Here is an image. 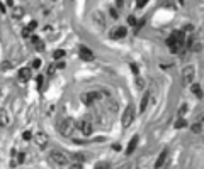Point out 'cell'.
<instances>
[{
    "mask_svg": "<svg viewBox=\"0 0 204 169\" xmlns=\"http://www.w3.org/2000/svg\"><path fill=\"white\" fill-rule=\"evenodd\" d=\"M75 127H77V122H75L72 117L63 118V120L60 122V132H61V135H65V137L72 135V134H73V130H75Z\"/></svg>",
    "mask_w": 204,
    "mask_h": 169,
    "instance_id": "obj_1",
    "label": "cell"
},
{
    "mask_svg": "<svg viewBox=\"0 0 204 169\" xmlns=\"http://www.w3.org/2000/svg\"><path fill=\"white\" fill-rule=\"evenodd\" d=\"M133 120H135V108H133V105H128L126 110H124V113H122L121 125L124 127V129H128V127L133 123Z\"/></svg>",
    "mask_w": 204,
    "mask_h": 169,
    "instance_id": "obj_2",
    "label": "cell"
},
{
    "mask_svg": "<svg viewBox=\"0 0 204 169\" xmlns=\"http://www.w3.org/2000/svg\"><path fill=\"white\" fill-rule=\"evenodd\" d=\"M51 161L58 166H66L68 164V156L63 151H53L51 152Z\"/></svg>",
    "mask_w": 204,
    "mask_h": 169,
    "instance_id": "obj_3",
    "label": "cell"
},
{
    "mask_svg": "<svg viewBox=\"0 0 204 169\" xmlns=\"http://www.w3.org/2000/svg\"><path fill=\"white\" fill-rule=\"evenodd\" d=\"M194 75H196V69L194 66H186L182 71V84L184 86H189L194 80Z\"/></svg>",
    "mask_w": 204,
    "mask_h": 169,
    "instance_id": "obj_4",
    "label": "cell"
},
{
    "mask_svg": "<svg viewBox=\"0 0 204 169\" xmlns=\"http://www.w3.org/2000/svg\"><path fill=\"white\" fill-rule=\"evenodd\" d=\"M77 127L80 129V132H82L83 135H90L92 132H94V125H92V122L89 120V118H83V120H80V122L77 123Z\"/></svg>",
    "mask_w": 204,
    "mask_h": 169,
    "instance_id": "obj_5",
    "label": "cell"
},
{
    "mask_svg": "<svg viewBox=\"0 0 204 169\" xmlns=\"http://www.w3.org/2000/svg\"><path fill=\"white\" fill-rule=\"evenodd\" d=\"M99 97H100L99 91H87V93H82L80 100H82V103H85V105H92Z\"/></svg>",
    "mask_w": 204,
    "mask_h": 169,
    "instance_id": "obj_6",
    "label": "cell"
},
{
    "mask_svg": "<svg viewBox=\"0 0 204 169\" xmlns=\"http://www.w3.org/2000/svg\"><path fill=\"white\" fill-rule=\"evenodd\" d=\"M48 142H49V137L44 134V132H38V134L34 135V144L39 149H44L48 145Z\"/></svg>",
    "mask_w": 204,
    "mask_h": 169,
    "instance_id": "obj_7",
    "label": "cell"
},
{
    "mask_svg": "<svg viewBox=\"0 0 204 169\" xmlns=\"http://www.w3.org/2000/svg\"><path fill=\"white\" fill-rule=\"evenodd\" d=\"M128 34V29L126 27H122V25H119V27H116V29L111 32V37L112 39H121V37H126Z\"/></svg>",
    "mask_w": 204,
    "mask_h": 169,
    "instance_id": "obj_8",
    "label": "cell"
},
{
    "mask_svg": "<svg viewBox=\"0 0 204 169\" xmlns=\"http://www.w3.org/2000/svg\"><path fill=\"white\" fill-rule=\"evenodd\" d=\"M78 54H80V58H82L83 61H92V59H94V53L85 46L80 47V53H78Z\"/></svg>",
    "mask_w": 204,
    "mask_h": 169,
    "instance_id": "obj_9",
    "label": "cell"
},
{
    "mask_svg": "<svg viewBox=\"0 0 204 169\" xmlns=\"http://www.w3.org/2000/svg\"><path fill=\"white\" fill-rule=\"evenodd\" d=\"M136 145H138V135H135V137H131L129 144H128V149H126V154H128V156H131V154L135 152Z\"/></svg>",
    "mask_w": 204,
    "mask_h": 169,
    "instance_id": "obj_10",
    "label": "cell"
},
{
    "mask_svg": "<svg viewBox=\"0 0 204 169\" xmlns=\"http://www.w3.org/2000/svg\"><path fill=\"white\" fill-rule=\"evenodd\" d=\"M167 156H169V151H167V149L160 152V156H158V159H156V162H155V167H156V169H160L162 166H163V162H165Z\"/></svg>",
    "mask_w": 204,
    "mask_h": 169,
    "instance_id": "obj_11",
    "label": "cell"
},
{
    "mask_svg": "<svg viewBox=\"0 0 204 169\" xmlns=\"http://www.w3.org/2000/svg\"><path fill=\"white\" fill-rule=\"evenodd\" d=\"M94 21H95V24H99V27H104L105 25V19H104V15H102L100 10H95V12H94Z\"/></svg>",
    "mask_w": 204,
    "mask_h": 169,
    "instance_id": "obj_12",
    "label": "cell"
},
{
    "mask_svg": "<svg viewBox=\"0 0 204 169\" xmlns=\"http://www.w3.org/2000/svg\"><path fill=\"white\" fill-rule=\"evenodd\" d=\"M10 118H9V113L5 112V110H0V127H5L9 125Z\"/></svg>",
    "mask_w": 204,
    "mask_h": 169,
    "instance_id": "obj_13",
    "label": "cell"
},
{
    "mask_svg": "<svg viewBox=\"0 0 204 169\" xmlns=\"http://www.w3.org/2000/svg\"><path fill=\"white\" fill-rule=\"evenodd\" d=\"M19 78H21L22 81H27L31 78V69L29 68H22V69H19Z\"/></svg>",
    "mask_w": 204,
    "mask_h": 169,
    "instance_id": "obj_14",
    "label": "cell"
},
{
    "mask_svg": "<svg viewBox=\"0 0 204 169\" xmlns=\"http://www.w3.org/2000/svg\"><path fill=\"white\" fill-rule=\"evenodd\" d=\"M148 101H150V93H145L143 100H141V105H139V112H145V110H146Z\"/></svg>",
    "mask_w": 204,
    "mask_h": 169,
    "instance_id": "obj_15",
    "label": "cell"
},
{
    "mask_svg": "<svg viewBox=\"0 0 204 169\" xmlns=\"http://www.w3.org/2000/svg\"><path fill=\"white\" fill-rule=\"evenodd\" d=\"M191 132L192 134H201L202 132V123H197V122L191 123Z\"/></svg>",
    "mask_w": 204,
    "mask_h": 169,
    "instance_id": "obj_16",
    "label": "cell"
},
{
    "mask_svg": "<svg viewBox=\"0 0 204 169\" xmlns=\"http://www.w3.org/2000/svg\"><path fill=\"white\" fill-rule=\"evenodd\" d=\"M22 15H24V8H22V7H14V10H12V17H14V19H21Z\"/></svg>",
    "mask_w": 204,
    "mask_h": 169,
    "instance_id": "obj_17",
    "label": "cell"
},
{
    "mask_svg": "<svg viewBox=\"0 0 204 169\" xmlns=\"http://www.w3.org/2000/svg\"><path fill=\"white\" fill-rule=\"evenodd\" d=\"M192 93H194L197 98H202V88H201V84H192Z\"/></svg>",
    "mask_w": 204,
    "mask_h": 169,
    "instance_id": "obj_18",
    "label": "cell"
},
{
    "mask_svg": "<svg viewBox=\"0 0 204 169\" xmlns=\"http://www.w3.org/2000/svg\"><path fill=\"white\" fill-rule=\"evenodd\" d=\"M187 127V120L182 117H179L177 120H175V129H186Z\"/></svg>",
    "mask_w": 204,
    "mask_h": 169,
    "instance_id": "obj_19",
    "label": "cell"
},
{
    "mask_svg": "<svg viewBox=\"0 0 204 169\" xmlns=\"http://www.w3.org/2000/svg\"><path fill=\"white\" fill-rule=\"evenodd\" d=\"M117 105H119V103H117V101H109V103H107V108L111 110V112H112V113H116L117 110H119V107H117Z\"/></svg>",
    "mask_w": 204,
    "mask_h": 169,
    "instance_id": "obj_20",
    "label": "cell"
},
{
    "mask_svg": "<svg viewBox=\"0 0 204 169\" xmlns=\"http://www.w3.org/2000/svg\"><path fill=\"white\" fill-rule=\"evenodd\" d=\"M63 56H65V51L63 49H56L55 53H53V59H61Z\"/></svg>",
    "mask_w": 204,
    "mask_h": 169,
    "instance_id": "obj_21",
    "label": "cell"
},
{
    "mask_svg": "<svg viewBox=\"0 0 204 169\" xmlns=\"http://www.w3.org/2000/svg\"><path fill=\"white\" fill-rule=\"evenodd\" d=\"M135 83H136V88H139V90L145 88V80L141 78V76H136V81H135Z\"/></svg>",
    "mask_w": 204,
    "mask_h": 169,
    "instance_id": "obj_22",
    "label": "cell"
},
{
    "mask_svg": "<svg viewBox=\"0 0 204 169\" xmlns=\"http://www.w3.org/2000/svg\"><path fill=\"white\" fill-rule=\"evenodd\" d=\"M10 68H12V63H10V61H4V63L0 64V69H2V71H7Z\"/></svg>",
    "mask_w": 204,
    "mask_h": 169,
    "instance_id": "obj_23",
    "label": "cell"
},
{
    "mask_svg": "<svg viewBox=\"0 0 204 169\" xmlns=\"http://www.w3.org/2000/svg\"><path fill=\"white\" fill-rule=\"evenodd\" d=\"M22 37H32V30L31 29H27V27H24V29H22Z\"/></svg>",
    "mask_w": 204,
    "mask_h": 169,
    "instance_id": "obj_24",
    "label": "cell"
},
{
    "mask_svg": "<svg viewBox=\"0 0 204 169\" xmlns=\"http://www.w3.org/2000/svg\"><path fill=\"white\" fill-rule=\"evenodd\" d=\"M94 169H109V162H97Z\"/></svg>",
    "mask_w": 204,
    "mask_h": 169,
    "instance_id": "obj_25",
    "label": "cell"
},
{
    "mask_svg": "<svg viewBox=\"0 0 204 169\" xmlns=\"http://www.w3.org/2000/svg\"><path fill=\"white\" fill-rule=\"evenodd\" d=\"M192 30H194V25H192V24H186V25H184V29H182V32L186 34V32H192Z\"/></svg>",
    "mask_w": 204,
    "mask_h": 169,
    "instance_id": "obj_26",
    "label": "cell"
},
{
    "mask_svg": "<svg viewBox=\"0 0 204 169\" xmlns=\"http://www.w3.org/2000/svg\"><path fill=\"white\" fill-rule=\"evenodd\" d=\"M201 49H202V46H201L199 42H196V44H192V46H191V51H194V53H199Z\"/></svg>",
    "mask_w": 204,
    "mask_h": 169,
    "instance_id": "obj_27",
    "label": "cell"
},
{
    "mask_svg": "<svg viewBox=\"0 0 204 169\" xmlns=\"http://www.w3.org/2000/svg\"><path fill=\"white\" fill-rule=\"evenodd\" d=\"M55 73H56V66H55V64H49V66H48V75L53 76Z\"/></svg>",
    "mask_w": 204,
    "mask_h": 169,
    "instance_id": "obj_28",
    "label": "cell"
},
{
    "mask_svg": "<svg viewBox=\"0 0 204 169\" xmlns=\"http://www.w3.org/2000/svg\"><path fill=\"white\" fill-rule=\"evenodd\" d=\"M36 80H38V88L41 90V86H43V83H44V78L39 75V76H36Z\"/></svg>",
    "mask_w": 204,
    "mask_h": 169,
    "instance_id": "obj_29",
    "label": "cell"
},
{
    "mask_svg": "<svg viewBox=\"0 0 204 169\" xmlns=\"http://www.w3.org/2000/svg\"><path fill=\"white\" fill-rule=\"evenodd\" d=\"M129 66H131V71L135 73V75H138V71H139V68H138V64H136V63H131V64H129Z\"/></svg>",
    "mask_w": 204,
    "mask_h": 169,
    "instance_id": "obj_30",
    "label": "cell"
},
{
    "mask_svg": "<svg viewBox=\"0 0 204 169\" xmlns=\"http://www.w3.org/2000/svg\"><path fill=\"white\" fill-rule=\"evenodd\" d=\"M22 139H24V140H29V139H32V134H31L29 130H26L24 134H22Z\"/></svg>",
    "mask_w": 204,
    "mask_h": 169,
    "instance_id": "obj_31",
    "label": "cell"
},
{
    "mask_svg": "<svg viewBox=\"0 0 204 169\" xmlns=\"http://www.w3.org/2000/svg\"><path fill=\"white\" fill-rule=\"evenodd\" d=\"M68 169H82V162H73V164H70Z\"/></svg>",
    "mask_w": 204,
    "mask_h": 169,
    "instance_id": "obj_32",
    "label": "cell"
},
{
    "mask_svg": "<svg viewBox=\"0 0 204 169\" xmlns=\"http://www.w3.org/2000/svg\"><path fill=\"white\" fill-rule=\"evenodd\" d=\"M36 27H38V22H36V21H31L29 25H27V29H31V30H34Z\"/></svg>",
    "mask_w": 204,
    "mask_h": 169,
    "instance_id": "obj_33",
    "label": "cell"
},
{
    "mask_svg": "<svg viewBox=\"0 0 204 169\" xmlns=\"http://www.w3.org/2000/svg\"><path fill=\"white\" fill-rule=\"evenodd\" d=\"M128 24H129V25H136V19H135V15H129V17H128Z\"/></svg>",
    "mask_w": 204,
    "mask_h": 169,
    "instance_id": "obj_34",
    "label": "cell"
},
{
    "mask_svg": "<svg viewBox=\"0 0 204 169\" xmlns=\"http://www.w3.org/2000/svg\"><path fill=\"white\" fill-rule=\"evenodd\" d=\"M186 112H187V105H186V103H184V105L180 107V110H179V115H184V113H186Z\"/></svg>",
    "mask_w": 204,
    "mask_h": 169,
    "instance_id": "obj_35",
    "label": "cell"
},
{
    "mask_svg": "<svg viewBox=\"0 0 204 169\" xmlns=\"http://www.w3.org/2000/svg\"><path fill=\"white\" fill-rule=\"evenodd\" d=\"M39 66H41V61H39V59H34V61H32V68H34V69H38Z\"/></svg>",
    "mask_w": 204,
    "mask_h": 169,
    "instance_id": "obj_36",
    "label": "cell"
},
{
    "mask_svg": "<svg viewBox=\"0 0 204 169\" xmlns=\"http://www.w3.org/2000/svg\"><path fill=\"white\" fill-rule=\"evenodd\" d=\"M36 49H38V51H43V49H44V42L39 41L38 44H36Z\"/></svg>",
    "mask_w": 204,
    "mask_h": 169,
    "instance_id": "obj_37",
    "label": "cell"
},
{
    "mask_svg": "<svg viewBox=\"0 0 204 169\" xmlns=\"http://www.w3.org/2000/svg\"><path fill=\"white\" fill-rule=\"evenodd\" d=\"M145 5H146V0H139L138 4H136V7H138V8H141V7H145Z\"/></svg>",
    "mask_w": 204,
    "mask_h": 169,
    "instance_id": "obj_38",
    "label": "cell"
},
{
    "mask_svg": "<svg viewBox=\"0 0 204 169\" xmlns=\"http://www.w3.org/2000/svg\"><path fill=\"white\" fill-rule=\"evenodd\" d=\"M19 162H24V161H26V154H24V152H21V154H19Z\"/></svg>",
    "mask_w": 204,
    "mask_h": 169,
    "instance_id": "obj_39",
    "label": "cell"
},
{
    "mask_svg": "<svg viewBox=\"0 0 204 169\" xmlns=\"http://www.w3.org/2000/svg\"><path fill=\"white\" fill-rule=\"evenodd\" d=\"M202 120H204V113L197 115V118H196V122H197V123H202Z\"/></svg>",
    "mask_w": 204,
    "mask_h": 169,
    "instance_id": "obj_40",
    "label": "cell"
},
{
    "mask_svg": "<svg viewBox=\"0 0 204 169\" xmlns=\"http://www.w3.org/2000/svg\"><path fill=\"white\" fill-rule=\"evenodd\" d=\"M111 15L116 19V17H117V8H111Z\"/></svg>",
    "mask_w": 204,
    "mask_h": 169,
    "instance_id": "obj_41",
    "label": "cell"
},
{
    "mask_svg": "<svg viewBox=\"0 0 204 169\" xmlns=\"http://www.w3.org/2000/svg\"><path fill=\"white\" fill-rule=\"evenodd\" d=\"M170 66H172V63H162V64H160L162 69H163V68H170Z\"/></svg>",
    "mask_w": 204,
    "mask_h": 169,
    "instance_id": "obj_42",
    "label": "cell"
},
{
    "mask_svg": "<svg viewBox=\"0 0 204 169\" xmlns=\"http://www.w3.org/2000/svg\"><path fill=\"white\" fill-rule=\"evenodd\" d=\"M31 41L34 42V44H38V42H39V37H38V36H32V37H31Z\"/></svg>",
    "mask_w": 204,
    "mask_h": 169,
    "instance_id": "obj_43",
    "label": "cell"
},
{
    "mask_svg": "<svg viewBox=\"0 0 204 169\" xmlns=\"http://www.w3.org/2000/svg\"><path fill=\"white\" fill-rule=\"evenodd\" d=\"M112 149L114 151H121V145L119 144H112Z\"/></svg>",
    "mask_w": 204,
    "mask_h": 169,
    "instance_id": "obj_44",
    "label": "cell"
},
{
    "mask_svg": "<svg viewBox=\"0 0 204 169\" xmlns=\"http://www.w3.org/2000/svg\"><path fill=\"white\" fill-rule=\"evenodd\" d=\"M119 169H129V164H128V162H126V164H122V166H119Z\"/></svg>",
    "mask_w": 204,
    "mask_h": 169,
    "instance_id": "obj_45",
    "label": "cell"
},
{
    "mask_svg": "<svg viewBox=\"0 0 204 169\" xmlns=\"http://www.w3.org/2000/svg\"><path fill=\"white\" fill-rule=\"evenodd\" d=\"M0 10H2V12H5V4H4V2H0Z\"/></svg>",
    "mask_w": 204,
    "mask_h": 169,
    "instance_id": "obj_46",
    "label": "cell"
},
{
    "mask_svg": "<svg viewBox=\"0 0 204 169\" xmlns=\"http://www.w3.org/2000/svg\"><path fill=\"white\" fill-rule=\"evenodd\" d=\"M56 68H60V69H61V68H65V63H58Z\"/></svg>",
    "mask_w": 204,
    "mask_h": 169,
    "instance_id": "obj_47",
    "label": "cell"
},
{
    "mask_svg": "<svg viewBox=\"0 0 204 169\" xmlns=\"http://www.w3.org/2000/svg\"><path fill=\"white\" fill-rule=\"evenodd\" d=\"M0 95H2V88H0Z\"/></svg>",
    "mask_w": 204,
    "mask_h": 169,
    "instance_id": "obj_48",
    "label": "cell"
}]
</instances>
